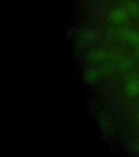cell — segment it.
<instances>
[{
    "instance_id": "1",
    "label": "cell",
    "mask_w": 139,
    "mask_h": 157,
    "mask_svg": "<svg viewBox=\"0 0 139 157\" xmlns=\"http://www.w3.org/2000/svg\"><path fill=\"white\" fill-rule=\"evenodd\" d=\"M127 9L129 14L135 17H139V5L133 1L128 3L127 5Z\"/></svg>"
},
{
    "instance_id": "2",
    "label": "cell",
    "mask_w": 139,
    "mask_h": 157,
    "mask_svg": "<svg viewBox=\"0 0 139 157\" xmlns=\"http://www.w3.org/2000/svg\"><path fill=\"white\" fill-rule=\"evenodd\" d=\"M126 34L132 42L134 43L135 44L139 45V33L137 32L133 31L127 30L126 31Z\"/></svg>"
}]
</instances>
